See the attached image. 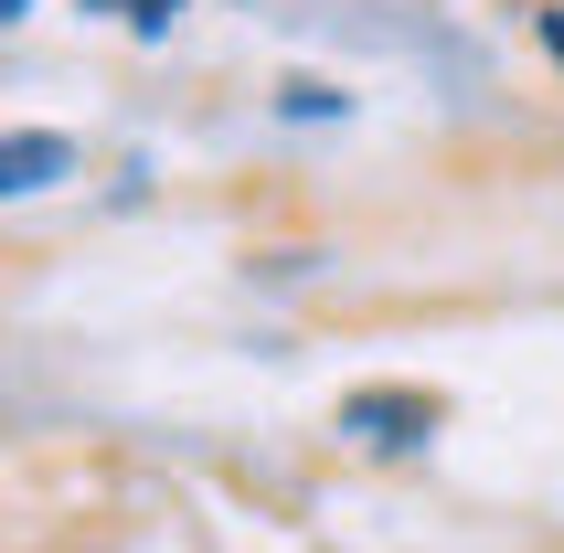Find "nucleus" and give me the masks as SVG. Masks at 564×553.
Masks as SVG:
<instances>
[{"instance_id": "f257e3e1", "label": "nucleus", "mask_w": 564, "mask_h": 553, "mask_svg": "<svg viewBox=\"0 0 564 553\" xmlns=\"http://www.w3.org/2000/svg\"><path fill=\"white\" fill-rule=\"evenodd\" d=\"M447 404L415 394V383H362V394H341V436H362V447H383V458H405V447H426L437 436Z\"/></svg>"}, {"instance_id": "f03ea898", "label": "nucleus", "mask_w": 564, "mask_h": 553, "mask_svg": "<svg viewBox=\"0 0 564 553\" xmlns=\"http://www.w3.org/2000/svg\"><path fill=\"white\" fill-rule=\"evenodd\" d=\"M64 171H75V139H64V128H11V139H0V203L54 192Z\"/></svg>"}, {"instance_id": "7ed1b4c3", "label": "nucleus", "mask_w": 564, "mask_h": 553, "mask_svg": "<svg viewBox=\"0 0 564 553\" xmlns=\"http://www.w3.org/2000/svg\"><path fill=\"white\" fill-rule=\"evenodd\" d=\"M278 107H288V118H341L351 96H341V86H288V96H278Z\"/></svg>"}, {"instance_id": "20e7f679", "label": "nucleus", "mask_w": 564, "mask_h": 553, "mask_svg": "<svg viewBox=\"0 0 564 553\" xmlns=\"http://www.w3.org/2000/svg\"><path fill=\"white\" fill-rule=\"evenodd\" d=\"M128 22H139V32H150V43H160V32L182 22V0H139V11H128Z\"/></svg>"}, {"instance_id": "39448f33", "label": "nucleus", "mask_w": 564, "mask_h": 553, "mask_svg": "<svg viewBox=\"0 0 564 553\" xmlns=\"http://www.w3.org/2000/svg\"><path fill=\"white\" fill-rule=\"evenodd\" d=\"M533 32H543V54L564 64V11H554V0H543V11H533Z\"/></svg>"}, {"instance_id": "423d86ee", "label": "nucleus", "mask_w": 564, "mask_h": 553, "mask_svg": "<svg viewBox=\"0 0 564 553\" xmlns=\"http://www.w3.org/2000/svg\"><path fill=\"white\" fill-rule=\"evenodd\" d=\"M0 22H22V0H0Z\"/></svg>"}, {"instance_id": "0eeeda50", "label": "nucleus", "mask_w": 564, "mask_h": 553, "mask_svg": "<svg viewBox=\"0 0 564 553\" xmlns=\"http://www.w3.org/2000/svg\"><path fill=\"white\" fill-rule=\"evenodd\" d=\"M96 11H139V0H96Z\"/></svg>"}]
</instances>
